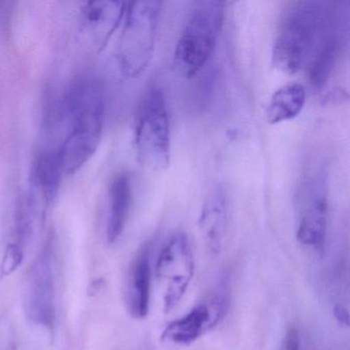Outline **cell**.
<instances>
[{"label":"cell","instance_id":"6da1fadb","mask_svg":"<svg viewBox=\"0 0 350 350\" xmlns=\"http://www.w3.org/2000/svg\"><path fill=\"white\" fill-rule=\"evenodd\" d=\"M63 116L67 131L59 152L64 174L72 175L95 154L101 141L105 118L101 83L91 77L75 81L65 96Z\"/></svg>","mask_w":350,"mask_h":350},{"label":"cell","instance_id":"7a4b0ae2","mask_svg":"<svg viewBox=\"0 0 350 350\" xmlns=\"http://www.w3.org/2000/svg\"><path fill=\"white\" fill-rule=\"evenodd\" d=\"M327 3L317 0L293 3L274 40L273 66L291 75L308 66L327 36Z\"/></svg>","mask_w":350,"mask_h":350},{"label":"cell","instance_id":"3957f363","mask_svg":"<svg viewBox=\"0 0 350 350\" xmlns=\"http://www.w3.org/2000/svg\"><path fill=\"white\" fill-rule=\"evenodd\" d=\"M225 3L206 0L194 3L180 32L174 66L180 77L192 79L208 64L224 21Z\"/></svg>","mask_w":350,"mask_h":350},{"label":"cell","instance_id":"277c9868","mask_svg":"<svg viewBox=\"0 0 350 350\" xmlns=\"http://www.w3.org/2000/svg\"><path fill=\"white\" fill-rule=\"evenodd\" d=\"M134 143L143 167L152 171L167 169L171 161V128L163 91L150 87L141 96L134 116Z\"/></svg>","mask_w":350,"mask_h":350},{"label":"cell","instance_id":"5b68a950","mask_svg":"<svg viewBox=\"0 0 350 350\" xmlns=\"http://www.w3.org/2000/svg\"><path fill=\"white\" fill-rule=\"evenodd\" d=\"M161 3L143 0L126 3L118 48V67L124 77H140L152 60Z\"/></svg>","mask_w":350,"mask_h":350},{"label":"cell","instance_id":"8992f818","mask_svg":"<svg viewBox=\"0 0 350 350\" xmlns=\"http://www.w3.org/2000/svg\"><path fill=\"white\" fill-rule=\"evenodd\" d=\"M297 241L314 251L323 249L327 234V194L325 171L317 169L301 182L296 196Z\"/></svg>","mask_w":350,"mask_h":350},{"label":"cell","instance_id":"52a82bcc","mask_svg":"<svg viewBox=\"0 0 350 350\" xmlns=\"http://www.w3.org/2000/svg\"><path fill=\"white\" fill-rule=\"evenodd\" d=\"M24 307L33 325L54 331L57 319L56 264L50 243L40 251L26 280Z\"/></svg>","mask_w":350,"mask_h":350},{"label":"cell","instance_id":"ba28073f","mask_svg":"<svg viewBox=\"0 0 350 350\" xmlns=\"http://www.w3.org/2000/svg\"><path fill=\"white\" fill-rule=\"evenodd\" d=\"M194 257L187 235L175 233L165 243L155 263V275L163 284V308L173 310L185 296L194 275Z\"/></svg>","mask_w":350,"mask_h":350},{"label":"cell","instance_id":"9c48e42d","mask_svg":"<svg viewBox=\"0 0 350 350\" xmlns=\"http://www.w3.org/2000/svg\"><path fill=\"white\" fill-rule=\"evenodd\" d=\"M229 307L224 290L208 295L183 317L174 319L163 329L161 339L177 345H189L221 323Z\"/></svg>","mask_w":350,"mask_h":350},{"label":"cell","instance_id":"30bf717a","mask_svg":"<svg viewBox=\"0 0 350 350\" xmlns=\"http://www.w3.org/2000/svg\"><path fill=\"white\" fill-rule=\"evenodd\" d=\"M226 196L222 190L212 192L204 200L198 217V227L206 249L213 255H219L224 247L227 234Z\"/></svg>","mask_w":350,"mask_h":350},{"label":"cell","instance_id":"8fae6325","mask_svg":"<svg viewBox=\"0 0 350 350\" xmlns=\"http://www.w3.org/2000/svg\"><path fill=\"white\" fill-rule=\"evenodd\" d=\"M126 3L122 1H93L83 10V24L98 49H103L122 23Z\"/></svg>","mask_w":350,"mask_h":350},{"label":"cell","instance_id":"7c38bea8","mask_svg":"<svg viewBox=\"0 0 350 350\" xmlns=\"http://www.w3.org/2000/svg\"><path fill=\"white\" fill-rule=\"evenodd\" d=\"M151 265L149 247H144L137 254L129 274L128 306L135 319L147 317L150 307Z\"/></svg>","mask_w":350,"mask_h":350},{"label":"cell","instance_id":"4fadbf2b","mask_svg":"<svg viewBox=\"0 0 350 350\" xmlns=\"http://www.w3.org/2000/svg\"><path fill=\"white\" fill-rule=\"evenodd\" d=\"M133 202V185L131 176L126 172L118 174L112 179L109 188V215L106 235L110 243L122 237Z\"/></svg>","mask_w":350,"mask_h":350},{"label":"cell","instance_id":"5bb4252c","mask_svg":"<svg viewBox=\"0 0 350 350\" xmlns=\"http://www.w3.org/2000/svg\"><path fill=\"white\" fill-rule=\"evenodd\" d=\"M306 103V89L298 83H288L274 92L266 109V120L270 124L294 120Z\"/></svg>","mask_w":350,"mask_h":350},{"label":"cell","instance_id":"9a60e30c","mask_svg":"<svg viewBox=\"0 0 350 350\" xmlns=\"http://www.w3.org/2000/svg\"><path fill=\"white\" fill-rule=\"evenodd\" d=\"M63 174L59 148L38 153L34 163V175L46 204H53L56 200Z\"/></svg>","mask_w":350,"mask_h":350},{"label":"cell","instance_id":"2e32d148","mask_svg":"<svg viewBox=\"0 0 350 350\" xmlns=\"http://www.w3.org/2000/svg\"><path fill=\"white\" fill-rule=\"evenodd\" d=\"M337 58V44L333 36H327L317 54L309 63L308 79L315 91H321L331 79Z\"/></svg>","mask_w":350,"mask_h":350},{"label":"cell","instance_id":"e0dca14e","mask_svg":"<svg viewBox=\"0 0 350 350\" xmlns=\"http://www.w3.org/2000/svg\"><path fill=\"white\" fill-rule=\"evenodd\" d=\"M282 350H301L300 335H299V331L296 327H290L286 331Z\"/></svg>","mask_w":350,"mask_h":350},{"label":"cell","instance_id":"ac0fdd59","mask_svg":"<svg viewBox=\"0 0 350 350\" xmlns=\"http://www.w3.org/2000/svg\"><path fill=\"white\" fill-rule=\"evenodd\" d=\"M334 315L341 325H349V313H348L347 309L344 308L342 305H336L334 308Z\"/></svg>","mask_w":350,"mask_h":350}]
</instances>
